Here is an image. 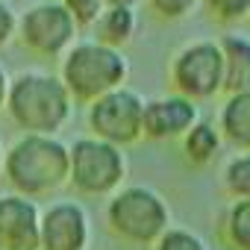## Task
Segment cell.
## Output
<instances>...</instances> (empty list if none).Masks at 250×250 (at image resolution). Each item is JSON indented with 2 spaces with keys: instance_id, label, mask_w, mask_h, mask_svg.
<instances>
[{
  "instance_id": "1",
  "label": "cell",
  "mask_w": 250,
  "mask_h": 250,
  "mask_svg": "<svg viewBox=\"0 0 250 250\" xmlns=\"http://www.w3.org/2000/svg\"><path fill=\"white\" fill-rule=\"evenodd\" d=\"M3 177L15 194L30 200L56 194L71 177V147L59 136H30L12 142L3 159Z\"/></svg>"
},
{
  "instance_id": "2",
  "label": "cell",
  "mask_w": 250,
  "mask_h": 250,
  "mask_svg": "<svg viewBox=\"0 0 250 250\" xmlns=\"http://www.w3.org/2000/svg\"><path fill=\"white\" fill-rule=\"evenodd\" d=\"M74 97L59 80V74L24 71L9 83L6 112L21 133L56 136L74 115Z\"/></svg>"
},
{
  "instance_id": "3",
  "label": "cell",
  "mask_w": 250,
  "mask_h": 250,
  "mask_svg": "<svg viewBox=\"0 0 250 250\" xmlns=\"http://www.w3.org/2000/svg\"><path fill=\"white\" fill-rule=\"evenodd\" d=\"M127 77H130V59L124 56V50L94 39L77 42L59 59V80L71 91L74 103L91 106L103 94L124 88Z\"/></svg>"
},
{
  "instance_id": "4",
  "label": "cell",
  "mask_w": 250,
  "mask_h": 250,
  "mask_svg": "<svg viewBox=\"0 0 250 250\" xmlns=\"http://www.w3.org/2000/svg\"><path fill=\"white\" fill-rule=\"evenodd\" d=\"M106 224L109 229L127 244L150 247L159 241V235L174 227L171 224V206L162 191L150 186H121L109 203H106Z\"/></svg>"
},
{
  "instance_id": "5",
  "label": "cell",
  "mask_w": 250,
  "mask_h": 250,
  "mask_svg": "<svg viewBox=\"0 0 250 250\" xmlns=\"http://www.w3.org/2000/svg\"><path fill=\"white\" fill-rule=\"evenodd\" d=\"M71 147V177L68 186L83 197H112L127 180V153L103 139L83 136Z\"/></svg>"
},
{
  "instance_id": "6",
  "label": "cell",
  "mask_w": 250,
  "mask_h": 250,
  "mask_svg": "<svg viewBox=\"0 0 250 250\" xmlns=\"http://www.w3.org/2000/svg\"><path fill=\"white\" fill-rule=\"evenodd\" d=\"M88 136L115 147H133L145 139V97L133 88H115L85 106Z\"/></svg>"
},
{
  "instance_id": "7",
  "label": "cell",
  "mask_w": 250,
  "mask_h": 250,
  "mask_svg": "<svg viewBox=\"0 0 250 250\" xmlns=\"http://www.w3.org/2000/svg\"><path fill=\"white\" fill-rule=\"evenodd\" d=\"M168 77H171L174 94H183L194 103L224 94V56L218 42L203 39L180 47L171 59Z\"/></svg>"
},
{
  "instance_id": "8",
  "label": "cell",
  "mask_w": 250,
  "mask_h": 250,
  "mask_svg": "<svg viewBox=\"0 0 250 250\" xmlns=\"http://www.w3.org/2000/svg\"><path fill=\"white\" fill-rule=\"evenodd\" d=\"M77 24L62 0H44L18 18V39L42 59H62L77 44Z\"/></svg>"
},
{
  "instance_id": "9",
  "label": "cell",
  "mask_w": 250,
  "mask_h": 250,
  "mask_svg": "<svg viewBox=\"0 0 250 250\" xmlns=\"http://www.w3.org/2000/svg\"><path fill=\"white\" fill-rule=\"evenodd\" d=\"M91 215L80 200H53L42 209V250H88Z\"/></svg>"
},
{
  "instance_id": "10",
  "label": "cell",
  "mask_w": 250,
  "mask_h": 250,
  "mask_svg": "<svg viewBox=\"0 0 250 250\" xmlns=\"http://www.w3.org/2000/svg\"><path fill=\"white\" fill-rule=\"evenodd\" d=\"M0 250H42V209L24 194H0Z\"/></svg>"
},
{
  "instance_id": "11",
  "label": "cell",
  "mask_w": 250,
  "mask_h": 250,
  "mask_svg": "<svg viewBox=\"0 0 250 250\" xmlns=\"http://www.w3.org/2000/svg\"><path fill=\"white\" fill-rule=\"evenodd\" d=\"M200 121V106L183 94L145 100V139L150 142H180Z\"/></svg>"
},
{
  "instance_id": "12",
  "label": "cell",
  "mask_w": 250,
  "mask_h": 250,
  "mask_svg": "<svg viewBox=\"0 0 250 250\" xmlns=\"http://www.w3.org/2000/svg\"><path fill=\"white\" fill-rule=\"evenodd\" d=\"M224 56V94L250 91V36L227 33L218 39Z\"/></svg>"
},
{
  "instance_id": "13",
  "label": "cell",
  "mask_w": 250,
  "mask_h": 250,
  "mask_svg": "<svg viewBox=\"0 0 250 250\" xmlns=\"http://www.w3.org/2000/svg\"><path fill=\"white\" fill-rule=\"evenodd\" d=\"M218 130L224 145L235 147L238 153H250V91L224 97L218 109Z\"/></svg>"
},
{
  "instance_id": "14",
  "label": "cell",
  "mask_w": 250,
  "mask_h": 250,
  "mask_svg": "<svg viewBox=\"0 0 250 250\" xmlns=\"http://www.w3.org/2000/svg\"><path fill=\"white\" fill-rule=\"evenodd\" d=\"M224 150V136L218 130V124L200 118L194 127L180 139V153L191 168H209L212 162H218Z\"/></svg>"
},
{
  "instance_id": "15",
  "label": "cell",
  "mask_w": 250,
  "mask_h": 250,
  "mask_svg": "<svg viewBox=\"0 0 250 250\" xmlns=\"http://www.w3.org/2000/svg\"><path fill=\"white\" fill-rule=\"evenodd\" d=\"M136 30H139L136 9H130V6H106V12L100 15V21L91 27V39L121 50L127 42H133Z\"/></svg>"
},
{
  "instance_id": "16",
  "label": "cell",
  "mask_w": 250,
  "mask_h": 250,
  "mask_svg": "<svg viewBox=\"0 0 250 250\" xmlns=\"http://www.w3.org/2000/svg\"><path fill=\"white\" fill-rule=\"evenodd\" d=\"M221 238L229 250H250V200H232L221 218Z\"/></svg>"
},
{
  "instance_id": "17",
  "label": "cell",
  "mask_w": 250,
  "mask_h": 250,
  "mask_svg": "<svg viewBox=\"0 0 250 250\" xmlns=\"http://www.w3.org/2000/svg\"><path fill=\"white\" fill-rule=\"evenodd\" d=\"M221 188L232 200H250V153H235L221 171Z\"/></svg>"
},
{
  "instance_id": "18",
  "label": "cell",
  "mask_w": 250,
  "mask_h": 250,
  "mask_svg": "<svg viewBox=\"0 0 250 250\" xmlns=\"http://www.w3.org/2000/svg\"><path fill=\"white\" fill-rule=\"evenodd\" d=\"M153 250H209V244L188 227H168L153 244Z\"/></svg>"
},
{
  "instance_id": "19",
  "label": "cell",
  "mask_w": 250,
  "mask_h": 250,
  "mask_svg": "<svg viewBox=\"0 0 250 250\" xmlns=\"http://www.w3.org/2000/svg\"><path fill=\"white\" fill-rule=\"evenodd\" d=\"M200 3L221 24H238L250 18V0H200Z\"/></svg>"
},
{
  "instance_id": "20",
  "label": "cell",
  "mask_w": 250,
  "mask_h": 250,
  "mask_svg": "<svg viewBox=\"0 0 250 250\" xmlns=\"http://www.w3.org/2000/svg\"><path fill=\"white\" fill-rule=\"evenodd\" d=\"M68 15L74 18L77 30H88L100 21V15L106 12V0H62Z\"/></svg>"
},
{
  "instance_id": "21",
  "label": "cell",
  "mask_w": 250,
  "mask_h": 250,
  "mask_svg": "<svg viewBox=\"0 0 250 250\" xmlns=\"http://www.w3.org/2000/svg\"><path fill=\"white\" fill-rule=\"evenodd\" d=\"M147 6L162 21H183L200 6V0H147Z\"/></svg>"
},
{
  "instance_id": "22",
  "label": "cell",
  "mask_w": 250,
  "mask_h": 250,
  "mask_svg": "<svg viewBox=\"0 0 250 250\" xmlns=\"http://www.w3.org/2000/svg\"><path fill=\"white\" fill-rule=\"evenodd\" d=\"M15 36H18V15L6 0H0V50H3Z\"/></svg>"
},
{
  "instance_id": "23",
  "label": "cell",
  "mask_w": 250,
  "mask_h": 250,
  "mask_svg": "<svg viewBox=\"0 0 250 250\" xmlns=\"http://www.w3.org/2000/svg\"><path fill=\"white\" fill-rule=\"evenodd\" d=\"M9 83H12V77L6 74L3 65H0V109H6V100H9Z\"/></svg>"
},
{
  "instance_id": "24",
  "label": "cell",
  "mask_w": 250,
  "mask_h": 250,
  "mask_svg": "<svg viewBox=\"0 0 250 250\" xmlns=\"http://www.w3.org/2000/svg\"><path fill=\"white\" fill-rule=\"evenodd\" d=\"M142 3V0H106V6H130V9H136Z\"/></svg>"
},
{
  "instance_id": "25",
  "label": "cell",
  "mask_w": 250,
  "mask_h": 250,
  "mask_svg": "<svg viewBox=\"0 0 250 250\" xmlns=\"http://www.w3.org/2000/svg\"><path fill=\"white\" fill-rule=\"evenodd\" d=\"M3 159H6V150H3V145H0V171H3Z\"/></svg>"
}]
</instances>
